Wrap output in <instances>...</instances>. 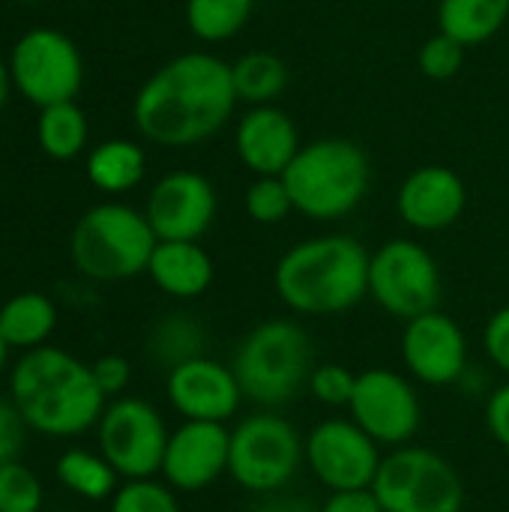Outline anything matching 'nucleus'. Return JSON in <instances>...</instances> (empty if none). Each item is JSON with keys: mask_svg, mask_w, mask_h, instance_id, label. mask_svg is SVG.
Returning a JSON list of instances; mask_svg holds the SVG:
<instances>
[{"mask_svg": "<svg viewBox=\"0 0 509 512\" xmlns=\"http://www.w3.org/2000/svg\"><path fill=\"white\" fill-rule=\"evenodd\" d=\"M228 453L231 429L225 423L183 420L168 438L159 474L177 495H195L228 474Z\"/></svg>", "mask_w": 509, "mask_h": 512, "instance_id": "f3484780", "label": "nucleus"}, {"mask_svg": "<svg viewBox=\"0 0 509 512\" xmlns=\"http://www.w3.org/2000/svg\"><path fill=\"white\" fill-rule=\"evenodd\" d=\"M165 396L183 420L201 423H228L246 402L231 363L207 354L174 366L165 378Z\"/></svg>", "mask_w": 509, "mask_h": 512, "instance_id": "dca6fc26", "label": "nucleus"}, {"mask_svg": "<svg viewBox=\"0 0 509 512\" xmlns=\"http://www.w3.org/2000/svg\"><path fill=\"white\" fill-rule=\"evenodd\" d=\"M252 512H318V507L309 498L291 495L288 489H282V492H273V495H261L255 501Z\"/></svg>", "mask_w": 509, "mask_h": 512, "instance_id": "58836bf2", "label": "nucleus"}, {"mask_svg": "<svg viewBox=\"0 0 509 512\" xmlns=\"http://www.w3.org/2000/svg\"><path fill=\"white\" fill-rule=\"evenodd\" d=\"M9 75L27 102L45 108L54 102H72L78 96L84 81V60L66 33L36 27L15 42Z\"/></svg>", "mask_w": 509, "mask_h": 512, "instance_id": "f8f14e48", "label": "nucleus"}, {"mask_svg": "<svg viewBox=\"0 0 509 512\" xmlns=\"http://www.w3.org/2000/svg\"><path fill=\"white\" fill-rule=\"evenodd\" d=\"M57 483L63 489H69L72 495L84 498V501H111L114 492L120 489V474L111 468V462L102 453H90V450H66L57 465H54Z\"/></svg>", "mask_w": 509, "mask_h": 512, "instance_id": "393cba45", "label": "nucleus"}, {"mask_svg": "<svg viewBox=\"0 0 509 512\" xmlns=\"http://www.w3.org/2000/svg\"><path fill=\"white\" fill-rule=\"evenodd\" d=\"M306 465V438L279 411H255L231 426L228 477L249 495L288 489Z\"/></svg>", "mask_w": 509, "mask_h": 512, "instance_id": "0eeeda50", "label": "nucleus"}, {"mask_svg": "<svg viewBox=\"0 0 509 512\" xmlns=\"http://www.w3.org/2000/svg\"><path fill=\"white\" fill-rule=\"evenodd\" d=\"M357 375L360 372H351L342 363H315L306 393L324 408H348L354 387H357Z\"/></svg>", "mask_w": 509, "mask_h": 512, "instance_id": "2f4dec72", "label": "nucleus"}, {"mask_svg": "<svg viewBox=\"0 0 509 512\" xmlns=\"http://www.w3.org/2000/svg\"><path fill=\"white\" fill-rule=\"evenodd\" d=\"M42 498V483L27 465L18 459L0 465V512H39Z\"/></svg>", "mask_w": 509, "mask_h": 512, "instance_id": "7c9ffc66", "label": "nucleus"}, {"mask_svg": "<svg viewBox=\"0 0 509 512\" xmlns=\"http://www.w3.org/2000/svg\"><path fill=\"white\" fill-rule=\"evenodd\" d=\"M348 417L384 450L405 447L423 426V402L408 372L366 369L357 375Z\"/></svg>", "mask_w": 509, "mask_h": 512, "instance_id": "9b49d317", "label": "nucleus"}, {"mask_svg": "<svg viewBox=\"0 0 509 512\" xmlns=\"http://www.w3.org/2000/svg\"><path fill=\"white\" fill-rule=\"evenodd\" d=\"M111 512H183L177 492L156 477L123 480L111 498Z\"/></svg>", "mask_w": 509, "mask_h": 512, "instance_id": "c85d7f7f", "label": "nucleus"}, {"mask_svg": "<svg viewBox=\"0 0 509 512\" xmlns=\"http://www.w3.org/2000/svg\"><path fill=\"white\" fill-rule=\"evenodd\" d=\"M9 399L27 429L48 438H75L93 429L108 405L93 369L63 348H33L15 363Z\"/></svg>", "mask_w": 509, "mask_h": 512, "instance_id": "7ed1b4c3", "label": "nucleus"}, {"mask_svg": "<svg viewBox=\"0 0 509 512\" xmlns=\"http://www.w3.org/2000/svg\"><path fill=\"white\" fill-rule=\"evenodd\" d=\"M9 81H12V75H9V66L0 60V108H3V102H6V93H9Z\"/></svg>", "mask_w": 509, "mask_h": 512, "instance_id": "ea45409f", "label": "nucleus"}, {"mask_svg": "<svg viewBox=\"0 0 509 512\" xmlns=\"http://www.w3.org/2000/svg\"><path fill=\"white\" fill-rule=\"evenodd\" d=\"M369 249L351 234L294 243L273 267V291L300 318H333L369 297Z\"/></svg>", "mask_w": 509, "mask_h": 512, "instance_id": "f03ea898", "label": "nucleus"}, {"mask_svg": "<svg viewBox=\"0 0 509 512\" xmlns=\"http://www.w3.org/2000/svg\"><path fill=\"white\" fill-rule=\"evenodd\" d=\"M483 351L486 360L509 378V303L489 315L483 327Z\"/></svg>", "mask_w": 509, "mask_h": 512, "instance_id": "72a5a7b5", "label": "nucleus"}, {"mask_svg": "<svg viewBox=\"0 0 509 512\" xmlns=\"http://www.w3.org/2000/svg\"><path fill=\"white\" fill-rule=\"evenodd\" d=\"M90 369L105 399H120L132 384V366L120 354H102L96 363H90Z\"/></svg>", "mask_w": 509, "mask_h": 512, "instance_id": "f704fd0d", "label": "nucleus"}, {"mask_svg": "<svg viewBox=\"0 0 509 512\" xmlns=\"http://www.w3.org/2000/svg\"><path fill=\"white\" fill-rule=\"evenodd\" d=\"M144 171H147V153L141 150V144L129 138L102 141L87 156V180L99 192H111V195L129 192L144 180Z\"/></svg>", "mask_w": 509, "mask_h": 512, "instance_id": "5701e85b", "label": "nucleus"}, {"mask_svg": "<svg viewBox=\"0 0 509 512\" xmlns=\"http://www.w3.org/2000/svg\"><path fill=\"white\" fill-rule=\"evenodd\" d=\"M384 447L351 417H327L306 435V468L327 492L372 489Z\"/></svg>", "mask_w": 509, "mask_h": 512, "instance_id": "ddd939ff", "label": "nucleus"}, {"mask_svg": "<svg viewBox=\"0 0 509 512\" xmlns=\"http://www.w3.org/2000/svg\"><path fill=\"white\" fill-rule=\"evenodd\" d=\"M486 429L495 438V444L509 453V378L486 399Z\"/></svg>", "mask_w": 509, "mask_h": 512, "instance_id": "e433bc0d", "label": "nucleus"}, {"mask_svg": "<svg viewBox=\"0 0 509 512\" xmlns=\"http://www.w3.org/2000/svg\"><path fill=\"white\" fill-rule=\"evenodd\" d=\"M509 21V0H441L438 30L465 48L483 45L498 36Z\"/></svg>", "mask_w": 509, "mask_h": 512, "instance_id": "412c9836", "label": "nucleus"}, {"mask_svg": "<svg viewBox=\"0 0 509 512\" xmlns=\"http://www.w3.org/2000/svg\"><path fill=\"white\" fill-rule=\"evenodd\" d=\"M165 417L138 396H120L105 405L96 423L99 453L111 462L120 480H147L162 471L168 447Z\"/></svg>", "mask_w": 509, "mask_h": 512, "instance_id": "9d476101", "label": "nucleus"}, {"mask_svg": "<svg viewBox=\"0 0 509 512\" xmlns=\"http://www.w3.org/2000/svg\"><path fill=\"white\" fill-rule=\"evenodd\" d=\"M204 327L183 312L165 315L162 321H156V327L147 336V354L156 366H162L165 372H171L174 366L201 357L204 354Z\"/></svg>", "mask_w": 509, "mask_h": 512, "instance_id": "a878e982", "label": "nucleus"}, {"mask_svg": "<svg viewBox=\"0 0 509 512\" xmlns=\"http://www.w3.org/2000/svg\"><path fill=\"white\" fill-rule=\"evenodd\" d=\"M372 492L384 512L465 510V483L459 468L441 453L417 444L384 453Z\"/></svg>", "mask_w": 509, "mask_h": 512, "instance_id": "6e6552de", "label": "nucleus"}, {"mask_svg": "<svg viewBox=\"0 0 509 512\" xmlns=\"http://www.w3.org/2000/svg\"><path fill=\"white\" fill-rule=\"evenodd\" d=\"M399 354L405 372L426 387H456L471 372L468 336L459 321L441 309L405 321Z\"/></svg>", "mask_w": 509, "mask_h": 512, "instance_id": "4468645a", "label": "nucleus"}, {"mask_svg": "<svg viewBox=\"0 0 509 512\" xmlns=\"http://www.w3.org/2000/svg\"><path fill=\"white\" fill-rule=\"evenodd\" d=\"M87 117L84 111L72 102H54V105H45L42 114H39V123H36V135H39V144L42 150L51 156V159H75L84 144H87Z\"/></svg>", "mask_w": 509, "mask_h": 512, "instance_id": "cd10ccee", "label": "nucleus"}, {"mask_svg": "<svg viewBox=\"0 0 509 512\" xmlns=\"http://www.w3.org/2000/svg\"><path fill=\"white\" fill-rule=\"evenodd\" d=\"M24 432L27 423L18 414L12 399H0V465L15 462L24 450Z\"/></svg>", "mask_w": 509, "mask_h": 512, "instance_id": "c9c22d12", "label": "nucleus"}, {"mask_svg": "<svg viewBox=\"0 0 509 512\" xmlns=\"http://www.w3.org/2000/svg\"><path fill=\"white\" fill-rule=\"evenodd\" d=\"M159 237L147 216L129 204H96L72 231V264L93 282H123L147 273Z\"/></svg>", "mask_w": 509, "mask_h": 512, "instance_id": "423d86ee", "label": "nucleus"}, {"mask_svg": "<svg viewBox=\"0 0 509 512\" xmlns=\"http://www.w3.org/2000/svg\"><path fill=\"white\" fill-rule=\"evenodd\" d=\"M231 63L186 51L159 66L132 102V120L150 144L183 150L213 138L237 108Z\"/></svg>", "mask_w": 509, "mask_h": 512, "instance_id": "f257e3e1", "label": "nucleus"}, {"mask_svg": "<svg viewBox=\"0 0 509 512\" xmlns=\"http://www.w3.org/2000/svg\"><path fill=\"white\" fill-rule=\"evenodd\" d=\"M231 369L246 402L276 411L306 393L315 369V345L294 318H270L237 342Z\"/></svg>", "mask_w": 509, "mask_h": 512, "instance_id": "39448f33", "label": "nucleus"}, {"mask_svg": "<svg viewBox=\"0 0 509 512\" xmlns=\"http://www.w3.org/2000/svg\"><path fill=\"white\" fill-rule=\"evenodd\" d=\"M147 276L162 294L174 300H195L210 291L216 267L198 240H159L150 255Z\"/></svg>", "mask_w": 509, "mask_h": 512, "instance_id": "aec40b11", "label": "nucleus"}, {"mask_svg": "<svg viewBox=\"0 0 509 512\" xmlns=\"http://www.w3.org/2000/svg\"><path fill=\"white\" fill-rule=\"evenodd\" d=\"M9 345H6V339H3V333H0V372L6 369V360H9Z\"/></svg>", "mask_w": 509, "mask_h": 512, "instance_id": "a19ab883", "label": "nucleus"}, {"mask_svg": "<svg viewBox=\"0 0 509 512\" xmlns=\"http://www.w3.org/2000/svg\"><path fill=\"white\" fill-rule=\"evenodd\" d=\"M465 207H468L465 180L447 165L414 168L396 192L399 219L420 234L453 228L462 219Z\"/></svg>", "mask_w": 509, "mask_h": 512, "instance_id": "a211bd4d", "label": "nucleus"}, {"mask_svg": "<svg viewBox=\"0 0 509 512\" xmlns=\"http://www.w3.org/2000/svg\"><path fill=\"white\" fill-rule=\"evenodd\" d=\"M255 0H186V27L195 39L216 45L234 39L252 18Z\"/></svg>", "mask_w": 509, "mask_h": 512, "instance_id": "bb28decb", "label": "nucleus"}, {"mask_svg": "<svg viewBox=\"0 0 509 512\" xmlns=\"http://www.w3.org/2000/svg\"><path fill=\"white\" fill-rule=\"evenodd\" d=\"M27 3H30V0H27Z\"/></svg>", "mask_w": 509, "mask_h": 512, "instance_id": "79ce46f5", "label": "nucleus"}, {"mask_svg": "<svg viewBox=\"0 0 509 512\" xmlns=\"http://www.w3.org/2000/svg\"><path fill=\"white\" fill-rule=\"evenodd\" d=\"M318 512H384V507L372 489H348V492H330Z\"/></svg>", "mask_w": 509, "mask_h": 512, "instance_id": "4c0bfd02", "label": "nucleus"}, {"mask_svg": "<svg viewBox=\"0 0 509 512\" xmlns=\"http://www.w3.org/2000/svg\"><path fill=\"white\" fill-rule=\"evenodd\" d=\"M417 63H420V72L426 78H432V81H450L465 66V45L438 30L435 36H429L420 45Z\"/></svg>", "mask_w": 509, "mask_h": 512, "instance_id": "473e14b6", "label": "nucleus"}, {"mask_svg": "<svg viewBox=\"0 0 509 512\" xmlns=\"http://www.w3.org/2000/svg\"><path fill=\"white\" fill-rule=\"evenodd\" d=\"M54 327H57V309L39 291L15 294L0 306V333L9 348H21V351L42 348L45 339L54 333Z\"/></svg>", "mask_w": 509, "mask_h": 512, "instance_id": "4be33fe9", "label": "nucleus"}, {"mask_svg": "<svg viewBox=\"0 0 509 512\" xmlns=\"http://www.w3.org/2000/svg\"><path fill=\"white\" fill-rule=\"evenodd\" d=\"M303 147L297 123L279 105H249L234 129V153L255 177H282Z\"/></svg>", "mask_w": 509, "mask_h": 512, "instance_id": "6ab92c4d", "label": "nucleus"}, {"mask_svg": "<svg viewBox=\"0 0 509 512\" xmlns=\"http://www.w3.org/2000/svg\"><path fill=\"white\" fill-rule=\"evenodd\" d=\"M282 180L291 192L294 213L312 222H339L369 195L372 165L357 141L327 135L303 144Z\"/></svg>", "mask_w": 509, "mask_h": 512, "instance_id": "20e7f679", "label": "nucleus"}, {"mask_svg": "<svg viewBox=\"0 0 509 512\" xmlns=\"http://www.w3.org/2000/svg\"><path fill=\"white\" fill-rule=\"evenodd\" d=\"M441 267L435 255L411 240L393 237L369 255V297L393 318L411 321L441 303Z\"/></svg>", "mask_w": 509, "mask_h": 512, "instance_id": "1a4fd4ad", "label": "nucleus"}, {"mask_svg": "<svg viewBox=\"0 0 509 512\" xmlns=\"http://www.w3.org/2000/svg\"><path fill=\"white\" fill-rule=\"evenodd\" d=\"M246 213L258 225H279L294 213L291 192L282 177H255L243 195Z\"/></svg>", "mask_w": 509, "mask_h": 512, "instance_id": "c756f323", "label": "nucleus"}, {"mask_svg": "<svg viewBox=\"0 0 509 512\" xmlns=\"http://www.w3.org/2000/svg\"><path fill=\"white\" fill-rule=\"evenodd\" d=\"M231 78L237 99L246 105H276L279 96L288 90L291 69L273 51H246L231 63Z\"/></svg>", "mask_w": 509, "mask_h": 512, "instance_id": "b1692460", "label": "nucleus"}, {"mask_svg": "<svg viewBox=\"0 0 509 512\" xmlns=\"http://www.w3.org/2000/svg\"><path fill=\"white\" fill-rule=\"evenodd\" d=\"M219 213L216 186L198 171H171L147 195L144 216L159 240H201Z\"/></svg>", "mask_w": 509, "mask_h": 512, "instance_id": "2eb2a0df", "label": "nucleus"}]
</instances>
